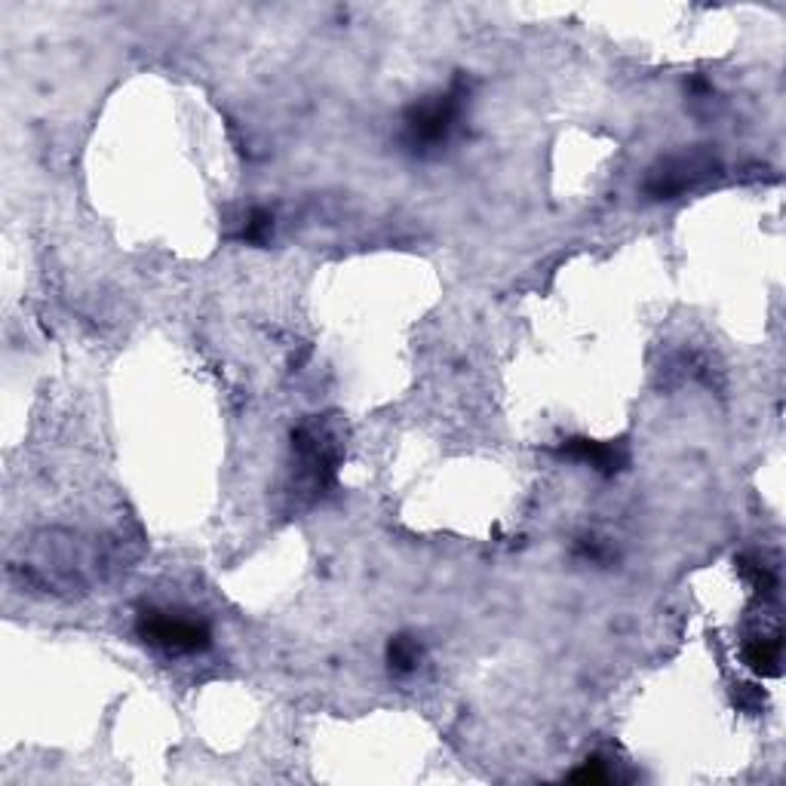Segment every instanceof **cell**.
Returning a JSON list of instances; mask_svg holds the SVG:
<instances>
[{
	"label": "cell",
	"instance_id": "6da1fadb",
	"mask_svg": "<svg viewBox=\"0 0 786 786\" xmlns=\"http://www.w3.org/2000/svg\"><path fill=\"white\" fill-rule=\"evenodd\" d=\"M467 104V87L464 80H455L445 92H436L424 102H416L402 118V142L412 154H431L443 148L458 126L461 114Z\"/></svg>",
	"mask_w": 786,
	"mask_h": 786
},
{
	"label": "cell",
	"instance_id": "7a4b0ae2",
	"mask_svg": "<svg viewBox=\"0 0 786 786\" xmlns=\"http://www.w3.org/2000/svg\"><path fill=\"white\" fill-rule=\"evenodd\" d=\"M292 452L298 461V479L308 486V491L323 495L339 474L342 461L339 436L326 421H305L298 431H292Z\"/></svg>",
	"mask_w": 786,
	"mask_h": 786
},
{
	"label": "cell",
	"instance_id": "3957f363",
	"mask_svg": "<svg viewBox=\"0 0 786 786\" xmlns=\"http://www.w3.org/2000/svg\"><path fill=\"white\" fill-rule=\"evenodd\" d=\"M135 633L148 645L169 654H200L212 645V630L207 621L169 609L142 611L135 621Z\"/></svg>",
	"mask_w": 786,
	"mask_h": 786
},
{
	"label": "cell",
	"instance_id": "277c9868",
	"mask_svg": "<svg viewBox=\"0 0 786 786\" xmlns=\"http://www.w3.org/2000/svg\"><path fill=\"white\" fill-rule=\"evenodd\" d=\"M719 169L716 154L707 148L683 151V154H673L667 160L654 166L649 178H645V193L652 200H673L679 193L691 191L698 181H704L707 176H712Z\"/></svg>",
	"mask_w": 786,
	"mask_h": 786
},
{
	"label": "cell",
	"instance_id": "5b68a950",
	"mask_svg": "<svg viewBox=\"0 0 786 786\" xmlns=\"http://www.w3.org/2000/svg\"><path fill=\"white\" fill-rule=\"evenodd\" d=\"M781 661H784V633L774 627L772 633H759L743 642V664L756 676H781Z\"/></svg>",
	"mask_w": 786,
	"mask_h": 786
},
{
	"label": "cell",
	"instance_id": "8992f818",
	"mask_svg": "<svg viewBox=\"0 0 786 786\" xmlns=\"http://www.w3.org/2000/svg\"><path fill=\"white\" fill-rule=\"evenodd\" d=\"M563 455L580 461V464H590L599 474H615V471H621L623 461H627L621 445L596 443V440H568L563 445Z\"/></svg>",
	"mask_w": 786,
	"mask_h": 786
},
{
	"label": "cell",
	"instance_id": "52a82bcc",
	"mask_svg": "<svg viewBox=\"0 0 786 786\" xmlns=\"http://www.w3.org/2000/svg\"><path fill=\"white\" fill-rule=\"evenodd\" d=\"M387 667L394 676H409L421 667V642L412 636H394L387 642Z\"/></svg>",
	"mask_w": 786,
	"mask_h": 786
},
{
	"label": "cell",
	"instance_id": "ba28073f",
	"mask_svg": "<svg viewBox=\"0 0 786 786\" xmlns=\"http://www.w3.org/2000/svg\"><path fill=\"white\" fill-rule=\"evenodd\" d=\"M738 568H741L743 578L753 584V590H756L762 599H774V596H777V575H774L768 565L759 563L753 556H741V560H738Z\"/></svg>",
	"mask_w": 786,
	"mask_h": 786
},
{
	"label": "cell",
	"instance_id": "9c48e42d",
	"mask_svg": "<svg viewBox=\"0 0 786 786\" xmlns=\"http://www.w3.org/2000/svg\"><path fill=\"white\" fill-rule=\"evenodd\" d=\"M274 234V215L267 209H253L243 222V231H240V240L253 243V246H262L267 237Z\"/></svg>",
	"mask_w": 786,
	"mask_h": 786
},
{
	"label": "cell",
	"instance_id": "30bf717a",
	"mask_svg": "<svg viewBox=\"0 0 786 786\" xmlns=\"http://www.w3.org/2000/svg\"><path fill=\"white\" fill-rule=\"evenodd\" d=\"M572 781H578V784H611V781H618V774L611 772L602 759L594 756V759H587L578 772H572Z\"/></svg>",
	"mask_w": 786,
	"mask_h": 786
}]
</instances>
